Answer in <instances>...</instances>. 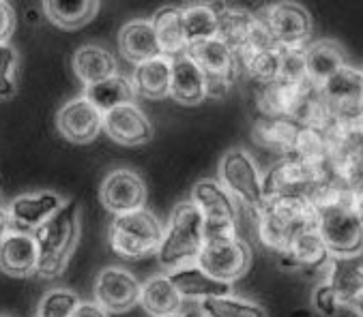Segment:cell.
I'll use <instances>...</instances> for the list:
<instances>
[{
  "label": "cell",
  "instance_id": "cell-1",
  "mask_svg": "<svg viewBox=\"0 0 363 317\" xmlns=\"http://www.w3.org/2000/svg\"><path fill=\"white\" fill-rule=\"evenodd\" d=\"M260 243L279 258L288 251L293 238L318 221V210L308 195H273L256 210Z\"/></svg>",
  "mask_w": 363,
  "mask_h": 317
},
{
  "label": "cell",
  "instance_id": "cell-2",
  "mask_svg": "<svg viewBox=\"0 0 363 317\" xmlns=\"http://www.w3.org/2000/svg\"><path fill=\"white\" fill-rule=\"evenodd\" d=\"M39 247L37 275L43 279L60 277L80 241V204L69 200L45 225L35 231Z\"/></svg>",
  "mask_w": 363,
  "mask_h": 317
},
{
  "label": "cell",
  "instance_id": "cell-3",
  "mask_svg": "<svg viewBox=\"0 0 363 317\" xmlns=\"http://www.w3.org/2000/svg\"><path fill=\"white\" fill-rule=\"evenodd\" d=\"M204 243V217L191 200H183L170 212L164 243L157 253L160 264L170 272L189 266L202 253Z\"/></svg>",
  "mask_w": 363,
  "mask_h": 317
},
{
  "label": "cell",
  "instance_id": "cell-4",
  "mask_svg": "<svg viewBox=\"0 0 363 317\" xmlns=\"http://www.w3.org/2000/svg\"><path fill=\"white\" fill-rule=\"evenodd\" d=\"M166 227L147 208L118 214L110 223V247L125 260H142L160 253Z\"/></svg>",
  "mask_w": 363,
  "mask_h": 317
},
{
  "label": "cell",
  "instance_id": "cell-5",
  "mask_svg": "<svg viewBox=\"0 0 363 317\" xmlns=\"http://www.w3.org/2000/svg\"><path fill=\"white\" fill-rule=\"evenodd\" d=\"M316 227L331 258H357L363 251V219L357 210V193L318 208Z\"/></svg>",
  "mask_w": 363,
  "mask_h": 317
},
{
  "label": "cell",
  "instance_id": "cell-6",
  "mask_svg": "<svg viewBox=\"0 0 363 317\" xmlns=\"http://www.w3.org/2000/svg\"><path fill=\"white\" fill-rule=\"evenodd\" d=\"M191 202L200 208V212L204 217L206 243L239 238V234H237V219H239L237 200L226 191V187L220 180L204 178V180L196 183L191 189Z\"/></svg>",
  "mask_w": 363,
  "mask_h": 317
},
{
  "label": "cell",
  "instance_id": "cell-7",
  "mask_svg": "<svg viewBox=\"0 0 363 317\" xmlns=\"http://www.w3.org/2000/svg\"><path fill=\"white\" fill-rule=\"evenodd\" d=\"M333 178L327 168L312 166L297 154L284 156L262 178L264 197L273 195H312L323 183Z\"/></svg>",
  "mask_w": 363,
  "mask_h": 317
},
{
  "label": "cell",
  "instance_id": "cell-8",
  "mask_svg": "<svg viewBox=\"0 0 363 317\" xmlns=\"http://www.w3.org/2000/svg\"><path fill=\"white\" fill-rule=\"evenodd\" d=\"M220 183L226 187V191L241 204L250 206L252 210H258L264 204V187L262 176L258 174V168L247 150L243 148H230L220 158Z\"/></svg>",
  "mask_w": 363,
  "mask_h": 317
},
{
  "label": "cell",
  "instance_id": "cell-9",
  "mask_svg": "<svg viewBox=\"0 0 363 317\" xmlns=\"http://www.w3.org/2000/svg\"><path fill=\"white\" fill-rule=\"evenodd\" d=\"M187 54L198 62V67L206 75L208 97H224L241 71L237 54L220 37L189 45Z\"/></svg>",
  "mask_w": 363,
  "mask_h": 317
},
{
  "label": "cell",
  "instance_id": "cell-10",
  "mask_svg": "<svg viewBox=\"0 0 363 317\" xmlns=\"http://www.w3.org/2000/svg\"><path fill=\"white\" fill-rule=\"evenodd\" d=\"M279 47H306L312 35V16L299 3H275L258 16Z\"/></svg>",
  "mask_w": 363,
  "mask_h": 317
},
{
  "label": "cell",
  "instance_id": "cell-11",
  "mask_svg": "<svg viewBox=\"0 0 363 317\" xmlns=\"http://www.w3.org/2000/svg\"><path fill=\"white\" fill-rule=\"evenodd\" d=\"M196 264L208 272L213 279L230 283L245 277V272L252 266V251L241 241V238H233V241H211L204 243L202 253L198 255Z\"/></svg>",
  "mask_w": 363,
  "mask_h": 317
},
{
  "label": "cell",
  "instance_id": "cell-12",
  "mask_svg": "<svg viewBox=\"0 0 363 317\" xmlns=\"http://www.w3.org/2000/svg\"><path fill=\"white\" fill-rule=\"evenodd\" d=\"M93 294L95 302L108 313H127L140 304L142 285L129 270L108 266L97 275Z\"/></svg>",
  "mask_w": 363,
  "mask_h": 317
},
{
  "label": "cell",
  "instance_id": "cell-13",
  "mask_svg": "<svg viewBox=\"0 0 363 317\" xmlns=\"http://www.w3.org/2000/svg\"><path fill=\"white\" fill-rule=\"evenodd\" d=\"M99 200L114 217L135 212L147 204V185L133 170L118 168L104 178L99 187Z\"/></svg>",
  "mask_w": 363,
  "mask_h": 317
},
{
  "label": "cell",
  "instance_id": "cell-14",
  "mask_svg": "<svg viewBox=\"0 0 363 317\" xmlns=\"http://www.w3.org/2000/svg\"><path fill=\"white\" fill-rule=\"evenodd\" d=\"M58 133L71 144H89L104 131V112L84 95L67 101L56 114Z\"/></svg>",
  "mask_w": 363,
  "mask_h": 317
},
{
  "label": "cell",
  "instance_id": "cell-15",
  "mask_svg": "<svg viewBox=\"0 0 363 317\" xmlns=\"http://www.w3.org/2000/svg\"><path fill=\"white\" fill-rule=\"evenodd\" d=\"M320 97L335 118H346L363 108V71L344 67L320 86Z\"/></svg>",
  "mask_w": 363,
  "mask_h": 317
},
{
  "label": "cell",
  "instance_id": "cell-16",
  "mask_svg": "<svg viewBox=\"0 0 363 317\" xmlns=\"http://www.w3.org/2000/svg\"><path fill=\"white\" fill-rule=\"evenodd\" d=\"M67 202L52 193V191H33V193H24L18 195L9 206V219H11V227L16 231H26V234H35L41 225H45Z\"/></svg>",
  "mask_w": 363,
  "mask_h": 317
},
{
  "label": "cell",
  "instance_id": "cell-17",
  "mask_svg": "<svg viewBox=\"0 0 363 317\" xmlns=\"http://www.w3.org/2000/svg\"><path fill=\"white\" fill-rule=\"evenodd\" d=\"M106 135L121 146H142L153 139V125L138 105H121L104 114Z\"/></svg>",
  "mask_w": 363,
  "mask_h": 317
},
{
  "label": "cell",
  "instance_id": "cell-18",
  "mask_svg": "<svg viewBox=\"0 0 363 317\" xmlns=\"http://www.w3.org/2000/svg\"><path fill=\"white\" fill-rule=\"evenodd\" d=\"M39 247L35 234L11 229L0 241V270L13 279H26L37 275Z\"/></svg>",
  "mask_w": 363,
  "mask_h": 317
},
{
  "label": "cell",
  "instance_id": "cell-19",
  "mask_svg": "<svg viewBox=\"0 0 363 317\" xmlns=\"http://www.w3.org/2000/svg\"><path fill=\"white\" fill-rule=\"evenodd\" d=\"M329 262H331V253H329L316 225L301 229L293 238L288 251L281 255V266L301 268L306 272H316V270L329 268Z\"/></svg>",
  "mask_w": 363,
  "mask_h": 317
},
{
  "label": "cell",
  "instance_id": "cell-20",
  "mask_svg": "<svg viewBox=\"0 0 363 317\" xmlns=\"http://www.w3.org/2000/svg\"><path fill=\"white\" fill-rule=\"evenodd\" d=\"M170 97L183 105H198L208 97L206 75L198 67V62L185 52L172 58V86Z\"/></svg>",
  "mask_w": 363,
  "mask_h": 317
},
{
  "label": "cell",
  "instance_id": "cell-21",
  "mask_svg": "<svg viewBox=\"0 0 363 317\" xmlns=\"http://www.w3.org/2000/svg\"><path fill=\"white\" fill-rule=\"evenodd\" d=\"M118 50L135 67L142 64V62H147V60H153L157 56H164L157 33H155L151 20H131V22H127L118 33Z\"/></svg>",
  "mask_w": 363,
  "mask_h": 317
},
{
  "label": "cell",
  "instance_id": "cell-22",
  "mask_svg": "<svg viewBox=\"0 0 363 317\" xmlns=\"http://www.w3.org/2000/svg\"><path fill=\"white\" fill-rule=\"evenodd\" d=\"M170 281L174 283V287L179 289V294L189 300H211V298H222V296H233V285L230 283H222L213 279L208 272H204L198 264H189L183 266L179 270H172Z\"/></svg>",
  "mask_w": 363,
  "mask_h": 317
},
{
  "label": "cell",
  "instance_id": "cell-23",
  "mask_svg": "<svg viewBox=\"0 0 363 317\" xmlns=\"http://www.w3.org/2000/svg\"><path fill=\"white\" fill-rule=\"evenodd\" d=\"M71 67H74L76 77L84 86H93L108 77L118 75V64L114 54L97 43L78 47L74 58H71Z\"/></svg>",
  "mask_w": 363,
  "mask_h": 317
},
{
  "label": "cell",
  "instance_id": "cell-24",
  "mask_svg": "<svg viewBox=\"0 0 363 317\" xmlns=\"http://www.w3.org/2000/svg\"><path fill=\"white\" fill-rule=\"evenodd\" d=\"M140 304L151 317H179L183 315V296L168 275H155L142 285Z\"/></svg>",
  "mask_w": 363,
  "mask_h": 317
},
{
  "label": "cell",
  "instance_id": "cell-25",
  "mask_svg": "<svg viewBox=\"0 0 363 317\" xmlns=\"http://www.w3.org/2000/svg\"><path fill=\"white\" fill-rule=\"evenodd\" d=\"M131 82L135 93L144 99H164L170 97L172 86V58L157 56L153 60L142 62L133 69Z\"/></svg>",
  "mask_w": 363,
  "mask_h": 317
},
{
  "label": "cell",
  "instance_id": "cell-26",
  "mask_svg": "<svg viewBox=\"0 0 363 317\" xmlns=\"http://www.w3.org/2000/svg\"><path fill=\"white\" fill-rule=\"evenodd\" d=\"M306 62H308V77L314 86H323L329 77H333L340 69H344L346 54L344 47L333 39H323L306 47Z\"/></svg>",
  "mask_w": 363,
  "mask_h": 317
},
{
  "label": "cell",
  "instance_id": "cell-27",
  "mask_svg": "<svg viewBox=\"0 0 363 317\" xmlns=\"http://www.w3.org/2000/svg\"><path fill=\"white\" fill-rule=\"evenodd\" d=\"M301 133V125L295 122L293 118H262L254 125V139L269 148L275 150L284 156L295 154V146Z\"/></svg>",
  "mask_w": 363,
  "mask_h": 317
},
{
  "label": "cell",
  "instance_id": "cell-28",
  "mask_svg": "<svg viewBox=\"0 0 363 317\" xmlns=\"http://www.w3.org/2000/svg\"><path fill=\"white\" fill-rule=\"evenodd\" d=\"M153 28L157 33L160 45L164 56L177 58L187 52V35H185V24H183V7H162L153 16Z\"/></svg>",
  "mask_w": 363,
  "mask_h": 317
},
{
  "label": "cell",
  "instance_id": "cell-29",
  "mask_svg": "<svg viewBox=\"0 0 363 317\" xmlns=\"http://www.w3.org/2000/svg\"><path fill=\"white\" fill-rule=\"evenodd\" d=\"M135 86L129 77L125 75H114V77H108L99 84H93V86H86L84 88V97L104 114L121 108V105H129L135 101Z\"/></svg>",
  "mask_w": 363,
  "mask_h": 317
},
{
  "label": "cell",
  "instance_id": "cell-30",
  "mask_svg": "<svg viewBox=\"0 0 363 317\" xmlns=\"http://www.w3.org/2000/svg\"><path fill=\"white\" fill-rule=\"evenodd\" d=\"M329 283L337 292L344 306H350V302L363 292V260L357 258H331L329 262Z\"/></svg>",
  "mask_w": 363,
  "mask_h": 317
},
{
  "label": "cell",
  "instance_id": "cell-31",
  "mask_svg": "<svg viewBox=\"0 0 363 317\" xmlns=\"http://www.w3.org/2000/svg\"><path fill=\"white\" fill-rule=\"evenodd\" d=\"M224 5L217 3H198L183 7V24H185V35L187 43H200L208 41L220 35V16H222Z\"/></svg>",
  "mask_w": 363,
  "mask_h": 317
},
{
  "label": "cell",
  "instance_id": "cell-32",
  "mask_svg": "<svg viewBox=\"0 0 363 317\" xmlns=\"http://www.w3.org/2000/svg\"><path fill=\"white\" fill-rule=\"evenodd\" d=\"M99 11V3L95 0H78V3H67V0H48L43 3V13L48 20L62 28V30H76L86 26Z\"/></svg>",
  "mask_w": 363,
  "mask_h": 317
},
{
  "label": "cell",
  "instance_id": "cell-33",
  "mask_svg": "<svg viewBox=\"0 0 363 317\" xmlns=\"http://www.w3.org/2000/svg\"><path fill=\"white\" fill-rule=\"evenodd\" d=\"M202 317H267L264 306L258 302L239 298V296H222L200 302Z\"/></svg>",
  "mask_w": 363,
  "mask_h": 317
},
{
  "label": "cell",
  "instance_id": "cell-34",
  "mask_svg": "<svg viewBox=\"0 0 363 317\" xmlns=\"http://www.w3.org/2000/svg\"><path fill=\"white\" fill-rule=\"evenodd\" d=\"M78 306H80V298L76 292L58 287V289H50L39 300L37 315H41V317H74Z\"/></svg>",
  "mask_w": 363,
  "mask_h": 317
},
{
  "label": "cell",
  "instance_id": "cell-35",
  "mask_svg": "<svg viewBox=\"0 0 363 317\" xmlns=\"http://www.w3.org/2000/svg\"><path fill=\"white\" fill-rule=\"evenodd\" d=\"M279 79L288 84H308V62L306 47H281Z\"/></svg>",
  "mask_w": 363,
  "mask_h": 317
},
{
  "label": "cell",
  "instance_id": "cell-36",
  "mask_svg": "<svg viewBox=\"0 0 363 317\" xmlns=\"http://www.w3.org/2000/svg\"><path fill=\"white\" fill-rule=\"evenodd\" d=\"M20 64V56L11 43H0V101L13 99L18 93L16 71Z\"/></svg>",
  "mask_w": 363,
  "mask_h": 317
},
{
  "label": "cell",
  "instance_id": "cell-37",
  "mask_svg": "<svg viewBox=\"0 0 363 317\" xmlns=\"http://www.w3.org/2000/svg\"><path fill=\"white\" fill-rule=\"evenodd\" d=\"M312 306L323 317H337V313L344 304H342L337 292L333 289V285L329 281H325V283L316 285V289L312 294Z\"/></svg>",
  "mask_w": 363,
  "mask_h": 317
},
{
  "label": "cell",
  "instance_id": "cell-38",
  "mask_svg": "<svg viewBox=\"0 0 363 317\" xmlns=\"http://www.w3.org/2000/svg\"><path fill=\"white\" fill-rule=\"evenodd\" d=\"M16 30V11L9 3H0V43H9Z\"/></svg>",
  "mask_w": 363,
  "mask_h": 317
},
{
  "label": "cell",
  "instance_id": "cell-39",
  "mask_svg": "<svg viewBox=\"0 0 363 317\" xmlns=\"http://www.w3.org/2000/svg\"><path fill=\"white\" fill-rule=\"evenodd\" d=\"M74 317H110L106 309H101L97 302H80Z\"/></svg>",
  "mask_w": 363,
  "mask_h": 317
},
{
  "label": "cell",
  "instance_id": "cell-40",
  "mask_svg": "<svg viewBox=\"0 0 363 317\" xmlns=\"http://www.w3.org/2000/svg\"><path fill=\"white\" fill-rule=\"evenodd\" d=\"M13 227H11V219H9V212H7V208H0V241L11 231Z\"/></svg>",
  "mask_w": 363,
  "mask_h": 317
},
{
  "label": "cell",
  "instance_id": "cell-41",
  "mask_svg": "<svg viewBox=\"0 0 363 317\" xmlns=\"http://www.w3.org/2000/svg\"><path fill=\"white\" fill-rule=\"evenodd\" d=\"M350 309H352V313H354L357 317H363V292L350 302Z\"/></svg>",
  "mask_w": 363,
  "mask_h": 317
},
{
  "label": "cell",
  "instance_id": "cell-42",
  "mask_svg": "<svg viewBox=\"0 0 363 317\" xmlns=\"http://www.w3.org/2000/svg\"><path fill=\"white\" fill-rule=\"evenodd\" d=\"M179 317H196L194 313H183V315H179Z\"/></svg>",
  "mask_w": 363,
  "mask_h": 317
},
{
  "label": "cell",
  "instance_id": "cell-43",
  "mask_svg": "<svg viewBox=\"0 0 363 317\" xmlns=\"http://www.w3.org/2000/svg\"><path fill=\"white\" fill-rule=\"evenodd\" d=\"M0 317H9V315H0Z\"/></svg>",
  "mask_w": 363,
  "mask_h": 317
},
{
  "label": "cell",
  "instance_id": "cell-44",
  "mask_svg": "<svg viewBox=\"0 0 363 317\" xmlns=\"http://www.w3.org/2000/svg\"><path fill=\"white\" fill-rule=\"evenodd\" d=\"M196 317H202V315H196Z\"/></svg>",
  "mask_w": 363,
  "mask_h": 317
},
{
  "label": "cell",
  "instance_id": "cell-45",
  "mask_svg": "<svg viewBox=\"0 0 363 317\" xmlns=\"http://www.w3.org/2000/svg\"><path fill=\"white\" fill-rule=\"evenodd\" d=\"M37 317H41V315H37Z\"/></svg>",
  "mask_w": 363,
  "mask_h": 317
}]
</instances>
